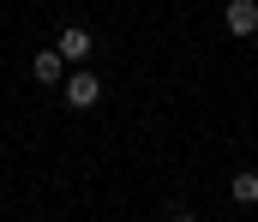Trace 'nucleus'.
Returning <instances> with one entry per match:
<instances>
[{"instance_id":"1","label":"nucleus","mask_w":258,"mask_h":222,"mask_svg":"<svg viewBox=\"0 0 258 222\" xmlns=\"http://www.w3.org/2000/svg\"><path fill=\"white\" fill-rule=\"evenodd\" d=\"M54 48H60V60H72V66H84V60L96 54V42H90V30H84V24H66Z\"/></svg>"},{"instance_id":"2","label":"nucleus","mask_w":258,"mask_h":222,"mask_svg":"<svg viewBox=\"0 0 258 222\" xmlns=\"http://www.w3.org/2000/svg\"><path fill=\"white\" fill-rule=\"evenodd\" d=\"M222 24H228V36H252L258 30V0H228L222 6Z\"/></svg>"},{"instance_id":"3","label":"nucleus","mask_w":258,"mask_h":222,"mask_svg":"<svg viewBox=\"0 0 258 222\" xmlns=\"http://www.w3.org/2000/svg\"><path fill=\"white\" fill-rule=\"evenodd\" d=\"M66 102H72V108H96V102H102L96 72H72V78H66Z\"/></svg>"},{"instance_id":"4","label":"nucleus","mask_w":258,"mask_h":222,"mask_svg":"<svg viewBox=\"0 0 258 222\" xmlns=\"http://www.w3.org/2000/svg\"><path fill=\"white\" fill-rule=\"evenodd\" d=\"M30 72L42 78V84H60V78H66V60H60V48H42V54L30 60Z\"/></svg>"},{"instance_id":"5","label":"nucleus","mask_w":258,"mask_h":222,"mask_svg":"<svg viewBox=\"0 0 258 222\" xmlns=\"http://www.w3.org/2000/svg\"><path fill=\"white\" fill-rule=\"evenodd\" d=\"M234 204H258V174H234Z\"/></svg>"},{"instance_id":"6","label":"nucleus","mask_w":258,"mask_h":222,"mask_svg":"<svg viewBox=\"0 0 258 222\" xmlns=\"http://www.w3.org/2000/svg\"><path fill=\"white\" fill-rule=\"evenodd\" d=\"M174 222H198V216H174Z\"/></svg>"}]
</instances>
